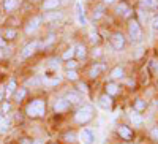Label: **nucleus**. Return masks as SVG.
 <instances>
[{"instance_id": "f257e3e1", "label": "nucleus", "mask_w": 158, "mask_h": 144, "mask_svg": "<svg viewBox=\"0 0 158 144\" xmlns=\"http://www.w3.org/2000/svg\"><path fill=\"white\" fill-rule=\"evenodd\" d=\"M29 117H41L46 112V101L44 100H33L32 103L27 104V109H25Z\"/></svg>"}, {"instance_id": "f03ea898", "label": "nucleus", "mask_w": 158, "mask_h": 144, "mask_svg": "<svg viewBox=\"0 0 158 144\" xmlns=\"http://www.w3.org/2000/svg\"><path fill=\"white\" fill-rule=\"evenodd\" d=\"M92 117H94V108L89 106V104L82 106L81 109H77V112L74 114V119H76L77 124H85L92 119Z\"/></svg>"}, {"instance_id": "7ed1b4c3", "label": "nucleus", "mask_w": 158, "mask_h": 144, "mask_svg": "<svg viewBox=\"0 0 158 144\" xmlns=\"http://www.w3.org/2000/svg\"><path fill=\"white\" fill-rule=\"evenodd\" d=\"M128 32H130V36H131V40H133V41H139V40H141L142 32H141V27H139L138 21H130V24H128Z\"/></svg>"}, {"instance_id": "20e7f679", "label": "nucleus", "mask_w": 158, "mask_h": 144, "mask_svg": "<svg viewBox=\"0 0 158 144\" xmlns=\"http://www.w3.org/2000/svg\"><path fill=\"white\" fill-rule=\"evenodd\" d=\"M111 44H112L114 49L120 51V49L125 46V38H123V35H122V33H114V35L111 36Z\"/></svg>"}, {"instance_id": "39448f33", "label": "nucleus", "mask_w": 158, "mask_h": 144, "mask_svg": "<svg viewBox=\"0 0 158 144\" xmlns=\"http://www.w3.org/2000/svg\"><path fill=\"white\" fill-rule=\"evenodd\" d=\"M79 136H81V141H82L84 144H94V141H95L94 132H92V130H89V128H84Z\"/></svg>"}, {"instance_id": "423d86ee", "label": "nucleus", "mask_w": 158, "mask_h": 144, "mask_svg": "<svg viewBox=\"0 0 158 144\" xmlns=\"http://www.w3.org/2000/svg\"><path fill=\"white\" fill-rule=\"evenodd\" d=\"M40 24H41V18L40 16H36V18H33L30 22H29V25L25 27V33L27 35H30V33H33L38 27H40Z\"/></svg>"}, {"instance_id": "0eeeda50", "label": "nucleus", "mask_w": 158, "mask_h": 144, "mask_svg": "<svg viewBox=\"0 0 158 144\" xmlns=\"http://www.w3.org/2000/svg\"><path fill=\"white\" fill-rule=\"evenodd\" d=\"M70 108V103L67 101V100H57L56 101V104H54V109L57 111V112H63V111H67Z\"/></svg>"}, {"instance_id": "6e6552de", "label": "nucleus", "mask_w": 158, "mask_h": 144, "mask_svg": "<svg viewBox=\"0 0 158 144\" xmlns=\"http://www.w3.org/2000/svg\"><path fill=\"white\" fill-rule=\"evenodd\" d=\"M36 46H38V43H36V41H33V43H29L27 46H25V48L22 49V57H30V56L33 54V52H35Z\"/></svg>"}, {"instance_id": "1a4fd4ad", "label": "nucleus", "mask_w": 158, "mask_h": 144, "mask_svg": "<svg viewBox=\"0 0 158 144\" xmlns=\"http://www.w3.org/2000/svg\"><path fill=\"white\" fill-rule=\"evenodd\" d=\"M100 106L103 108V109H111L112 108V100H111V97L106 94V95H103V97H100Z\"/></svg>"}, {"instance_id": "9d476101", "label": "nucleus", "mask_w": 158, "mask_h": 144, "mask_svg": "<svg viewBox=\"0 0 158 144\" xmlns=\"http://www.w3.org/2000/svg\"><path fill=\"white\" fill-rule=\"evenodd\" d=\"M118 135H120L123 139H127V141L133 138V132H131L128 127H125V125H120V127H118Z\"/></svg>"}, {"instance_id": "9b49d317", "label": "nucleus", "mask_w": 158, "mask_h": 144, "mask_svg": "<svg viewBox=\"0 0 158 144\" xmlns=\"http://www.w3.org/2000/svg\"><path fill=\"white\" fill-rule=\"evenodd\" d=\"M76 15H77V21L81 22L82 25L87 24V19H85V15H84V10H82L81 3H76Z\"/></svg>"}, {"instance_id": "f8f14e48", "label": "nucleus", "mask_w": 158, "mask_h": 144, "mask_svg": "<svg viewBox=\"0 0 158 144\" xmlns=\"http://www.w3.org/2000/svg\"><path fill=\"white\" fill-rule=\"evenodd\" d=\"M18 5H19V0H5V2H3L5 11H13Z\"/></svg>"}, {"instance_id": "ddd939ff", "label": "nucleus", "mask_w": 158, "mask_h": 144, "mask_svg": "<svg viewBox=\"0 0 158 144\" xmlns=\"http://www.w3.org/2000/svg\"><path fill=\"white\" fill-rule=\"evenodd\" d=\"M60 5V0H46V2L43 3V8L44 10H54Z\"/></svg>"}, {"instance_id": "4468645a", "label": "nucleus", "mask_w": 158, "mask_h": 144, "mask_svg": "<svg viewBox=\"0 0 158 144\" xmlns=\"http://www.w3.org/2000/svg\"><path fill=\"white\" fill-rule=\"evenodd\" d=\"M8 127H10V122H8V119L3 116V114H0V133H3V132H6L8 130Z\"/></svg>"}, {"instance_id": "2eb2a0df", "label": "nucleus", "mask_w": 158, "mask_h": 144, "mask_svg": "<svg viewBox=\"0 0 158 144\" xmlns=\"http://www.w3.org/2000/svg\"><path fill=\"white\" fill-rule=\"evenodd\" d=\"M103 70H104L103 65H95V67H92V68H90L89 74H90V78H97V76H98Z\"/></svg>"}, {"instance_id": "dca6fc26", "label": "nucleus", "mask_w": 158, "mask_h": 144, "mask_svg": "<svg viewBox=\"0 0 158 144\" xmlns=\"http://www.w3.org/2000/svg\"><path fill=\"white\" fill-rule=\"evenodd\" d=\"M65 100H67L68 103H70V101H71V103H79V101H81V97H79L76 92H68Z\"/></svg>"}, {"instance_id": "f3484780", "label": "nucleus", "mask_w": 158, "mask_h": 144, "mask_svg": "<svg viewBox=\"0 0 158 144\" xmlns=\"http://www.w3.org/2000/svg\"><path fill=\"white\" fill-rule=\"evenodd\" d=\"M117 92H118V86H117V84L109 83V84L106 86V94H108V95H115Z\"/></svg>"}, {"instance_id": "a211bd4d", "label": "nucleus", "mask_w": 158, "mask_h": 144, "mask_svg": "<svg viewBox=\"0 0 158 144\" xmlns=\"http://www.w3.org/2000/svg\"><path fill=\"white\" fill-rule=\"evenodd\" d=\"M141 5L146 8H155L158 5V0H141Z\"/></svg>"}, {"instance_id": "6ab92c4d", "label": "nucleus", "mask_w": 158, "mask_h": 144, "mask_svg": "<svg viewBox=\"0 0 158 144\" xmlns=\"http://www.w3.org/2000/svg\"><path fill=\"white\" fill-rule=\"evenodd\" d=\"M115 11L118 13V15H123V16H128V15H130V11H128V8H127L125 3H120V5L115 8Z\"/></svg>"}, {"instance_id": "aec40b11", "label": "nucleus", "mask_w": 158, "mask_h": 144, "mask_svg": "<svg viewBox=\"0 0 158 144\" xmlns=\"http://www.w3.org/2000/svg\"><path fill=\"white\" fill-rule=\"evenodd\" d=\"M74 54H76L79 59H84V57H85V54H87V52H85V46L79 44V46L76 48V52H74Z\"/></svg>"}, {"instance_id": "412c9836", "label": "nucleus", "mask_w": 158, "mask_h": 144, "mask_svg": "<svg viewBox=\"0 0 158 144\" xmlns=\"http://www.w3.org/2000/svg\"><path fill=\"white\" fill-rule=\"evenodd\" d=\"M122 76H123V68H120V67L114 68L112 73H111V78H114V79H118V78H122Z\"/></svg>"}, {"instance_id": "4be33fe9", "label": "nucleus", "mask_w": 158, "mask_h": 144, "mask_svg": "<svg viewBox=\"0 0 158 144\" xmlns=\"http://www.w3.org/2000/svg\"><path fill=\"white\" fill-rule=\"evenodd\" d=\"M130 119H131V122L136 124V125H141V124H142V117H141L139 114H136V112H131Z\"/></svg>"}, {"instance_id": "5701e85b", "label": "nucleus", "mask_w": 158, "mask_h": 144, "mask_svg": "<svg viewBox=\"0 0 158 144\" xmlns=\"http://www.w3.org/2000/svg\"><path fill=\"white\" fill-rule=\"evenodd\" d=\"M146 106H147V103L144 101V100H136V103H135V109H136V111L146 109Z\"/></svg>"}, {"instance_id": "b1692460", "label": "nucleus", "mask_w": 158, "mask_h": 144, "mask_svg": "<svg viewBox=\"0 0 158 144\" xmlns=\"http://www.w3.org/2000/svg\"><path fill=\"white\" fill-rule=\"evenodd\" d=\"M24 97H25V89H19L18 92L15 94V100H16L18 103H19V101H21V100H22Z\"/></svg>"}, {"instance_id": "393cba45", "label": "nucleus", "mask_w": 158, "mask_h": 144, "mask_svg": "<svg viewBox=\"0 0 158 144\" xmlns=\"http://www.w3.org/2000/svg\"><path fill=\"white\" fill-rule=\"evenodd\" d=\"M73 56H74V48H70V49H67V52H65L62 57H63L65 60H70Z\"/></svg>"}, {"instance_id": "a878e982", "label": "nucleus", "mask_w": 158, "mask_h": 144, "mask_svg": "<svg viewBox=\"0 0 158 144\" xmlns=\"http://www.w3.org/2000/svg\"><path fill=\"white\" fill-rule=\"evenodd\" d=\"M16 90V83L15 81H10V84H8V90H6V97L11 94V92H15Z\"/></svg>"}, {"instance_id": "bb28decb", "label": "nucleus", "mask_w": 158, "mask_h": 144, "mask_svg": "<svg viewBox=\"0 0 158 144\" xmlns=\"http://www.w3.org/2000/svg\"><path fill=\"white\" fill-rule=\"evenodd\" d=\"M67 78H68V79H71V81H74V79H77V74H76V71L68 70L67 71Z\"/></svg>"}, {"instance_id": "cd10ccee", "label": "nucleus", "mask_w": 158, "mask_h": 144, "mask_svg": "<svg viewBox=\"0 0 158 144\" xmlns=\"http://www.w3.org/2000/svg\"><path fill=\"white\" fill-rule=\"evenodd\" d=\"M101 16H103V6H98V8L95 10V13H94V18L98 19V18H101Z\"/></svg>"}, {"instance_id": "c85d7f7f", "label": "nucleus", "mask_w": 158, "mask_h": 144, "mask_svg": "<svg viewBox=\"0 0 158 144\" xmlns=\"http://www.w3.org/2000/svg\"><path fill=\"white\" fill-rule=\"evenodd\" d=\"M5 36L8 38V40H13V38L16 36V30H6L5 32Z\"/></svg>"}, {"instance_id": "c756f323", "label": "nucleus", "mask_w": 158, "mask_h": 144, "mask_svg": "<svg viewBox=\"0 0 158 144\" xmlns=\"http://www.w3.org/2000/svg\"><path fill=\"white\" fill-rule=\"evenodd\" d=\"M76 67V62H73V60H68V63H67V68L68 70H73Z\"/></svg>"}, {"instance_id": "7c9ffc66", "label": "nucleus", "mask_w": 158, "mask_h": 144, "mask_svg": "<svg viewBox=\"0 0 158 144\" xmlns=\"http://www.w3.org/2000/svg\"><path fill=\"white\" fill-rule=\"evenodd\" d=\"M150 135H152V138H155V139H158V128H153L152 132H150Z\"/></svg>"}, {"instance_id": "2f4dec72", "label": "nucleus", "mask_w": 158, "mask_h": 144, "mask_svg": "<svg viewBox=\"0 0 158 144\" xmlns=\"http://www.w3.org/2000/svg\"><path fill=\"white\" fill-rule=\"evenodd\" d=\"M79 90H82V92L85 94V92H87V86H85V84H79Z\"/></svg>"}, {"instance_id": "473e14b6", "label": "nucleus", "mask_w": 158, "mask_h": 144, "mask_svg": "<svg viewBox=\"0 0 158 144\" xmlns=\"http://www.w3.org/2000/svg\"><path fill=\"white\" fill-rule=\"evenodd\" d=\"M73 138H74V135H73V133H70V135L65 136V141H73Z\"/></svg>"}, {"instance_id": "72a5a7b5", "label": "nucleus", "mask_w": 158, "mask_h": 144, "mask_svg": "<svg viewBox=\"0 0 158 144\" xmlns=\"http://www.w3.org/2000/svg\"><path fill=\"white\" fill-rule=\"evenodd\" d=\"M152 25H153V29H158V18H155L152 21Z\"/></svg>"}, {"instance_id": "f704fd0d", "label": "nucleus", "mask_w": 158, "mask_h": 144, "mask_svg": "<svg viewBox=\"0 0 158 144\" xmlns=\"http://www.w3.org/2000/svg\"><path fill=\"white\" fill-rule=\"evenodd\" d=\"M90 40L94 41V43H97V41H98V35H97V33H95V35L92 33V38H90Z\"/></svg>"}, {"instance_id": "c9c22d12", "label": "nucleus", "mask_w": 158, "mask_h": 144, "mask_svg": "<svg viewBox=\"0 0 158 144\" xmlns=\"http://www.w3.org/2000/svg\"><path fill=\"white\" fill-rule=\"evenodd\" d=\"M10 103H3V111H10Z\"/></svg>"}, {"instance_id": "e433bc0d", "label": "nucleus", "mask_w": 158, "mask_h": 144, "mask_svg": "<svg viewBox=\"0 0 158 144\" xmlns=\"http://www.w3.org/2000/svg\"><path fill=\"white\" fill-rule=\"evenodd\" d=\"M3 98V87H0V100Z\"/></svg>"}, {"instance_id": "4c0bfd02", "label": "nucleus", "mask_w": 158, "mask_h": 144, "mask_svg": "<svg viewBox=\"0 0 158 144\" xmlns=\"http://www.w3.org/2000/svg\"><path fill=\"white\" fill-rule=\"evenodd\" d=\"M104 3H106V5H109V3H114V0H104Z\"/></svg>"}, {"instance_id": "58836bf2", "label": "nucleus", "mask_w": 158, "mask_h": 144, "mask_svg": "<svg viewBox=\"0 0 158 144\" xmlns=\"http://www.w3.org/2000/svg\"><path fill=\"white\" fill-rule=\"evenodd\" d=\"M22 144H32L29 139H22Z\"/></svg>"}, {"instance_id": "ea45409f", "label": "nucleus", "mask_w": 158, "mask_h": 144, "mask_svg": "<svg viewBox=\"0 0 158 144\" xmlns=\"http://www.w3.org/2000/svg\"><path fill=\"white\" fill-rule=\"evenodd\" d=\"M0 46H5V41L2 40V36H0Z\"/></svg>"}, {"instance_id": "a19ab883", "label": "nucleus", "mask_w": 158, "mask_h": 144, "mask_svg": "<svg viewBox=\"0 0 158 144\" xmlns=\"http://www.w3.org/2000/svg\"><path fill=\"white\" fill-rule=\"evenodd\" d=\"M0 60H2V51H0Z\"/></svg>"}]
</instances>
